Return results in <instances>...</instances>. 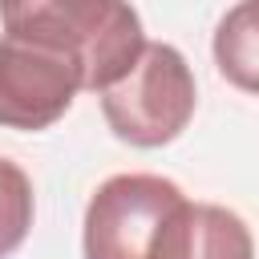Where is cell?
Wrapping results in <instances>:
<instances>
[{
    "mask_svg": "<svg viewBox=\"0 0 259 259\" xmlns=\"http://www.w3.org/2000/svg\"><path fill=\"white\" fill-rule=\"evenodd\" d=\"M194 202L158 174H113L85 206V259H190Z\"/></svg>",
    "mask_w": 259,
    "mask_h": 259,
    "instance_id": "2",
    "label": "cell"
},
{
    "mask_svg": "<svg viewBox=\"0 0 259 259\" xmlns=\"http://www.w3.org/2000/svg\"><path fill=\"white\" fill-rule=\"evenodd\" d=\"M32 227V182L28 174L0 158V259L12 255Z\"/></svg>",
    "mask_w": 259,
    "mask_h": 259,
    "instance_id": "7",
    "label": "cell"
},
{
    "mask_svg": "<svg viewBox=\"0 0 259 259\" xmlns=\"http://www.w3.org/2000/svg\"><path fill=\"white\" fill-rule=\"evenodd\" d=\"M85 89V73L73 57L24 45L4 36L0 40V125L8 130H49L65 117L73 97Z\"/></svg>",
    "mask_w": 259,
    "mask_h": 259,
    "instance_id": "4",
    "label": "cell"
},
{
    "mask_svg": "<svg viewBox=\"0 0 259 259\" xmlns=\"http://www.w3.org/2000/svg\"><path fill=\"white\" fill-rule=\"evenodd\" d=\"M190 259H255L247 223L214 202H194V243Z\"/></svg>",
    "mask_w": 259,
    "mask_h": 259,
    "instance_id": "6",
    "label": "cell"
},
{
    "mask_svg": "<svg viewBox=\"0 0 259 259\" xmlns=\"http://www.w3.org/2000/svg\"><path fill=\"white\" fill-rule=\"evenodd\" d=\"M4 36L73 57L85 89H109L142 57L146 36L130 0H0Z\"/></svg>",
    "mask_w": 259,
    "mask_h": 259,
    "instance_id": "1",
    "label": "cell"
},
{
    "mask_svg": "<svg viewBox=\"0 0 259 259\" xmlns=\"http://www.w3.org/2000/svg\"><path fill=\"white\" fill-rule=\"evenodd\" d=\"M97 97H101V113H105L109 130L138 150H158V146L174 142L190 125L194 101H198L186 57L162 40L158 45L146 40V49L130 65V73H121Z\"/></svg>",
    "mask_w": 259,
    "mask_h": 259,
    "instance_id": "3",
    "label": "cell"
},
{
    "mask_svg": "<svg viewBox=\"0 0 259 259\" xmlns=\"http://www.w3.org/2000/svg\"><path fill=\"white\" fill-rule=\"evenodd\" d=\"M214 65L235 89L259 97V0H239L219 20Z\"/></svg>",
    "mask_w": 259,
    "mask_h": 259,
    "instance_id": "5",
    "label": "cell"
}]
</instances>
